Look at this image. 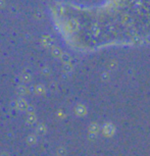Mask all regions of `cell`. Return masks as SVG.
Wrapping results in <instances>:
<instances>
[{"instance_id": "obj_1", "label": "cell", "mask_w": 150, "mask_h": 156, "mask_svg": "<svg viewBox=\"0 0 150 156\" xmlns=\"http://www.w3.org/2000/svg\"><path fill=\"white\" fill-rule=\"evenodd\" d=\"M52 42H53V40H52L51 37H44L43 38V43L45 46H47V45H51L52 44Z\"/></svg>"}, {"instance_id": "obj_2", "label": "cell", "mask_w": 150, "mask_h": 156, "mask_svg": "<svg viewBox=\"0 0 150 156\" xmlns=\"http://www.w3.org/2000/svg\"><path fill=\"white\" fill-rule=\"evenodd\" d=\"M52 53H53L54 55H57V54H59V49L54 48V49H53V52H52Z\"/></svg>"}]
</instances>
